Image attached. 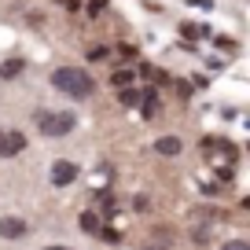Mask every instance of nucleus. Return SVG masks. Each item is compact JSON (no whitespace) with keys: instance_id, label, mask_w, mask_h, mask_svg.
I'll return each instance as SVG.
<instances>
[{"instance_id":"2eb2a0df","label":"nucleus","mask_w":250,"mask_h":250,"mask_svg":"<svg viewBox=\"0 0 250 250\" xmlns=\"http://www.w3.org/2000/svg\"><path fill=\"white\" fill-rule=\"evenodd\" d=\"M118 52H122L125 59H133V55H136V48H133V44H118Z\"/></svg>"},{"instance_id":"7ed1b4c3","label":"nucleus","mask_w":250,"mask_h":250,"mask_svg":"<svg viewBox=\"0 0 250 250\" xmlns=\"http://www.w3.org/2000/svg\"><path fill=\"white\" fill-rule=\"evenodd\" d=\"M26 151V136L19 129H0V158H15Z\"/></svg>"},{"instance_id":"39448f33","label":"nucleus","mask_w":250,"mask_h":250,"mask_svg":"<svg viewBox=\"0 0 250 250\" xmlns=\"http://www.w3.org/2000/svg\"><path fill=\"white\" fill-rule=\"evenodd\" d=\"M30 225L22 217H0V239H26Z\"/></svg>"},{"instance_id":"9b49d317","label":"nucleus","mask_w":250,"mask_h":250,"mask_svg":"<svg viewBox=\"0 0 250 250\" xmlns=\"http://www.w3.org/2000/svg\"><path fill=\"white\" fill-rule=\"evenodd\" d=\"M133 78H136L133 70H118L114 78H110V85H114V88H125V85H133Z\"/></svg>"},{"instance_id":"4468645a","label":"nucleus","mask_w":250,"mask_h":250,"mask_svg":"<svg viewBox=\"0 0 250 250\" xmlns=\"http://www.w3.org/2000/svg\"><path fill=\"white\" fill-rule=\"evenodd\" d=\"M88 59H107V48H103V44H96L92 52H88Z\"/></svg>"},{"instance_id":"f8f14e48","label":"nucleus","mask_w":250,"mask_h":250,"mask_svg":"<svg viewBox=\"0 0 250 250\" xmlns=\"http://www.w3.org/2000/svg\"><path fill=\"white\" fill-rule=\"evenodd\" d=\"M221 250H250V243H243V239H228V243H221Z\"/></svg>"},{"instance_id":"f257e3e1","label":"nucleus","mask_w":250,"mask_h":250,"mask_svg":"<svg viewBox=\"0 0 250 250\" xmlns=\"http://www.w3.org/2000/svg\"><path fill=\"white\" fill-rule=\"evenodd\" d=\"M52 88L62 92V96H70V100H88L96 92V81L81 66H59V70H52Z\"/></svg>"},{"instance_id":"1a4fd4ad","label":"nucleus","mask_w":250,"mask_h":250,"mask_svg":"<svg viewBox=\"0 0 250 250\" xmlns=\"http://www.w3.org/2000/svg\"><path fill=\"white\" fill-rule=\"evenodd\" d=\"M118 100H122V107H136V103H140V92H136L133 85H125V88H118Z\"/></svg>"},{"instance_id":"9d476101","label":"nucleus","mask_w":250,"mask_h":250,"mask_svg":"<svg viewBox=\"0 0 250 250\" xmlns=\"http://www.w3.org/2000/svg\"><path fill=\"white\" fill-rule=\"evenodd\" d=\"M81 232H88V235H96V232H100V217H96L92 210H85V213H81Z\"/></svg>"},{"instance_id":"20e7f679","label":"nucleus","mask_w":250,"mask_h":250,"mask_svg":"<svg viewBox=\"0 0 250 250\" xmlns=\"http://www.w3.org/2000/svg\"><path fill=\"white\" fill-rule=\"evenodd\" d=\"M78 180V166L70 162V158H59V162H52V184L55 188H66Z\"/></svg>"},{"instance_id":"0eeeda50","label":"nucleus","mask_w":250,"mask_h":250,"mask_svg":"<svg viewBox=\"0 0 250 250\" xmlns=\"http://www.w3.org/2000/svg\"><path fill=\"white\" fill-rule=\"evenodd\" d=\"M155 151H158V155H180V140H177V136H162V140H158L155 144Z\"/></svg>"},{"instance_id":"dca6fc26","label":"nucleus","mask_w":250,"mask_h":250,"mask_svg":"<svg viewBox=\"0 0 250 250\" xmlns=\"http://www.w3.org/2000/svg\"><path fill=\"white\" fill-rule=\"evenodd\" d=\"M44 250H70V247H62V243H55V247H44Z\"/></svg>"},{"instance_id":"6e6552de","label":"nucleus","mask_w":250,"mask_h":250,"mask_svg":"<svg viewBox=\"0 0 250 250\" xmlns=\"http://www.w3.org/2000/svg\"><path fill=\"white\" fill-rule=\"evenodd\" d=\"M140 103H144V114H158V96H155V88H147V92H140Z\"/></svg>"},{"instance_id":"423d86ee","label":"nucleus","mask_w":250,"mask_h":250,"mask_svg":"<svg viewBox=\"0 0 250 250\" xmlns=\"http://www.w3.org/2000/svg\"><path fill=\"white\" fill-rule=\"evenodd\" d=\"M22 70H26L22 59H4V62H0V78H4V81H15Z\"/></svg>"},{"instance_id":"f03ea898","label":"nucleus","mask_w":250,"mask_h":250,"mask_svg":"<svg viewBox=\"0 0 250 250\" xmlns=\"http://www.w3.org/2000/svg\"><path fill=\"white\" fill-rule=\"evenodd\" d=\"M37 129L48 140H62V136H70L78 129V118L70 110H44V114H37Z\"/></svg>"},{"instance_id":"ddd939ff","label":"nucleus","mask_w":250,"mask_h":250,"mask_svg":"<svg viewBox=\"0 0 250 250\" xmlns=\"http://www.w3.org/2000/svg\"><path fill=\"white\" fill-rule=\"evenodd\" d=\"M103 8H107V0H92V4H88V15H100Z\"/></svg>"}]
</instances>
